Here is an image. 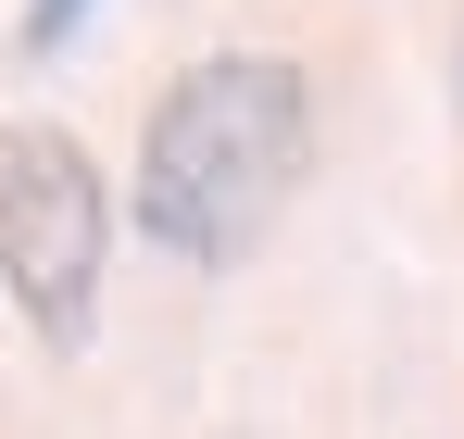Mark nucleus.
<instances>
[{
  "mask_svg": "<svg viewBox=\"0 0 464 439\" xmlns=\"http://www.w3.org/2000/svg\"><path fill=\"white\" fill-rule=\"evenodd\" d=\"M113 277V189L76 126H0V289L38 352H88Z\"/></svg>",
  "mask_w": 464,
  "mask_h": 439,
  "instance_id": "f03ea898",
  "label": "nucleus"
},
{
  "mask_svg": "<svg viewBox=\"0 0 464 439\" xmlns=\"http://www.w3.org/2000/svg\"><path fill=\"white\" fill-rule=\"evenodd\" d=\"M314 163V88L289 51H201L188 75H163L151 126H139V189L126 214L176 264H238L264 226L289 214Z\"/></svg>",
  "mask_w": 464,
  "mask_h": 439,
  "instance_id": "f257e3e1",
  "label": "nucleus"
},
{
  "mask_svg": "<svg viewBox=\"0 0 464 439\" xmlns=\"http://www.w3.org/2000/svg\"><path fill=\"white\" fill-rule=\"evenodd\" d=\"M88 13H101V0H25V25H13V51H25V63H51V51L76 38Z\"/></svg>",
  "mask_w": 464,
  "mask_h": 439,
  "instance_id": "7ed1b4c3",
  "label": "nucleus"
}]
</instances>
